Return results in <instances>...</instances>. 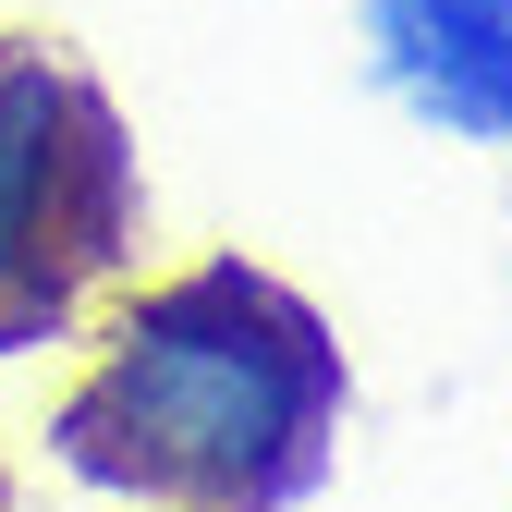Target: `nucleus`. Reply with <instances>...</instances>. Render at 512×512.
Instances as JSON below:
<instances>
[{
    "instance_id": "nucleus-1",
    "label": "nucleus",
    "mask_w": 512,
    "mask_h": 512,
    "mask_svg": "<svg viewBox=\"0 0 512 512\" xmlns=\"http://www.w3.org/2000/svg\"><path fill=\"white\" fill-rule=\"evenodd\" d=\"M342 342L293 281L196 256L110 305L86 378L61 391V464L147 512H281L342 439Z\"/></svg>"
},
{
    "instance_id": "nucleus-3",
    "label": "nucleus",
    "mask_w": 512,
    "mask_h": 512,
    "mask_svg": "<svg viewBox=\"0 0 512 512\" xmlns=\"http://www.w3.org/2000/svg\"><path fill=\"white\" fill-rule=\"evenodd\" d=\"M366 74L452 147H512V0H354Z\"/></svg>"
},
{
    "instance_id": "nucleus-2",
    "label": "nucleus",
    "mask_w": 512,
    "mask_h": 512,
    "mask_svg": "<svg viewBox=\"0 0 512 512\" xmlns=\"http://www.w3.org/2000/svg\"><path fill=\"white\" fill-rule=\"evenodd\" d=\"M135 135L61 37H0V354L74 330L135 256Z\"/></svg>"
}]
</instances>
